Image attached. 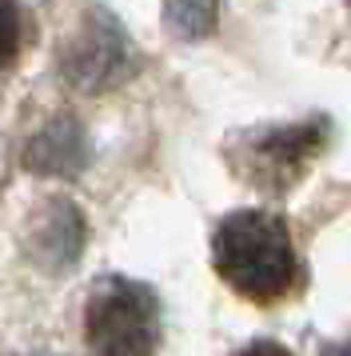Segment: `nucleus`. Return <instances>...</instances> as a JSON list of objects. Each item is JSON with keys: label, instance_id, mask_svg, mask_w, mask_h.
<instances>
[{"label": "nucleus", "instance_id": "nucleus-1", "mask_svg": "<svg viewBox=\"0 0 351 356\" xmlns=\"http://www.w3.org/2000/svg\"><path fill=\"white\" fill-rule=\"evenodd\" d=\"M212 260L216 273L255 305L280 300L296 284V248L287 225L259 209L223 216L212 236Z\"/></svg>", "mask_w": 351, "mask_h": 356}, {"label": "nucleus", "instance_id": "nucleus-2", "mask_svg": "<svg viewBox=\"0 0 351 356\" xmlns=\"http://www.w3.org/2000/svg\"><path fill=\"white\" fill-rule=\"evenodd\" d=\"M84 340L92 356H152L160 344L156 292L128 276L100 280L84 305Z\"/></svg>", "mask_w": 351, "mask_h": 356}, {"label": "nucleus", "instance_id": "nucleus-3", "mask_svg": "<svg viewBox=\"0 0 351 356\" xmlns=\"http://www.w3.org/2000/svg\"><path fill=\"white\" fill-rule=\"evenodd\" d=\"M323 136L316 124H271L239 136L232 148V164L243 180H252L264 193H284L303 177V168L319 152Z\"/></svg>", "mask_w": 351, "mask_h": 356}, {"label": "nucleus", "instance_id": "nucleus-4", "mask_svg": "<svg viewBox=\"0 0 351 356\" xmlns=\"http://www.w3.org/2000/svg\"><path fill=\"white\" fill-rule=\"evenodd\" d=\"M128 72H132V49L120 20L104 8L88 13L72 44L64 49V81L80 92H104L124 81Z\"/></svg>", "mask_w": 351, "mask_h": 356}, {"label": "nucleus", "instance_id": "nucleus-5", "mask_svg": "<svg viewBox=\"0 0 351 356\" xmlns=\"http://www.w3.org/2000/svg\"><path fill=\"white\" fill-rule=\"evenodd\" d=\"M84 241H88L84 212L68 196L40 200L36 212L28 216V225H24V252L44 273H68L84 252Z\"/></svg>", "mask_w": 351, "mask_h": 356}, {"label": "nucleus", "instance_id": "nucleus-6", "mask_svg": "<svg viewBox=\"0 0 351 356\" xmlns=\"http://www.w3.org/2000/svg\"><path fill=\"white\" fill-rule=\"evenodd\" d=\"M88 161V140L72 116H56L24 148V164L36 177H76Z\"/></svg>", "mask_w": 351, "mask_h": 356}, {"label": "nucleus", "instance_id": "nucleus-7", "mask_svg": "<svg viewBox=\"0 0 351 356\" xmlns=\"http://www.w3.org/2000/svg\"><path fill=\"white\" fill-rule=\"evenodd\" d=\"M164 20L180 40H204L220 20V0H164Z\"/></svg>", "mask_w": 351, "mask_h": 356}, {"label": "nucleus", "instance_id": "nucleus-8", "mask_svg": "<svg viewBox=\"0 0 351 356\" xmlns=\"http://www.w3.org/2000/svg\"><path fill=\"white\" fill-rule=\"evenodd\" d=\"M20 56V13L12 0H0V68Z\"/></svg>", "mask_w": 351, "mask_h": 356}, {"label": "nucleus", "instance_id": "nucleus-9", "mask_svg": "<svg viewBox=\"0 0 351 356\" xmlns=\"http://www.w3.org/2000/svg\"><path fill=\"white\" fill-rule=\"evenodd\" d=\"M239 356H291V353H287L284 344H271V340H255V344H248V348H243Z\"/></svg>", "mask_w": 351, "mask_h": 356}, {"label": "nucleus", "instance_id": "nucleus-10", "mask_svg": "<svg viewBox=\"0 0 351 356\" xmlns=\"http://www.w3.org/2000/svg\"><path fill=\"white\" fill-rule=\"evenodd\" d=\"M319 356H351V340H339V344H327Z\"/></svg>", "mask_w": 351, "mask_h": 356}]
</instances>
